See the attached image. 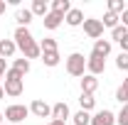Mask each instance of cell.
I'll list each match as a JSON object with an SVG mask.
<instances>
[{
  "label": "cell",
  "instance_id": "obj_1",
  "mask_svg": "<svg viewBox=\"0 0 128 125\" xmlns=\"http://www.w3.org/2000/svg\"><path fill=\"white\" fill-rule=\"evenodd\" d=\"M15 44H17V49L25 54L27 62L42 57V49H40V44L34 42V37H32V32L27 30V27H17L15 30Z\"/></svg>",
  "mask_w": 128,
  "mask_h": 125
},
{
  "label": "cell",
  "instance_id": "obj_2",
  "mask_svg": "<svg viewBox=\"0 0 128 125\" xmlns=\"http://www.w3.org/2000/svg\"><path fill=\"white\" fill-rule=\"evenodd\" d=\"M5 96H12V98H17V96L25 91V76L22 74H17L15 69H8V74H5Z\"/></svg>",
  "mask_w": 128,
  "mask_h": 125
},
{
  "label": "cell",
  "instance_id": "obj_3",
  "mask_svg": "<svg viewBox=\"0 0 128 125\" xmlns=\"http://www.w3.org/2000/svg\"><path fill=\"white\" fill-rule=\"evenodd\" d=\"M84 71H86V59H84V54H79V52L69 54V57H66V74H69V76H84Z\"/></svg>",
  "mask_w": 128,
  "mask_h": 125
},
{
  "label": "cell",
  "instance_id": "obj_4",
  "mask_svg": "<svg viewBox=\"0 0 128 125\" xmlns=\"http://www.w3.org/2000/svg\"><path fill=\"white\" fill-rule=\"evenodd\" d=\"M2 115H5V120H8L10 125H15V123L25 120V118L30 115V108H27V106H20V103H12V106H8V108H5Z\"/></svg>",
  "mask_w": 128,
  "mask_h": 125
},
{
  "label": "cell",
  "instance_id": "obj_5",
  "mask_svg": "<svg viewBox=\"0 0 128 125\" xmlns=\"http://www.w3.org/2000/svg\"><path fill=\"white\" fill-rule=\"evenodd\" d=\"M86 71H89L91 76H98V74H104V71H106V59L91 52V54H89V59H86Z\"/></svg>",
  "mask_w": 128,
  "mask_h": 125
},
{
  "label": "cell",
  "instance_id": "obj_6",
  "mask_svg": "<svg viewBox=\"0 0 128 125\" xmlns=\"http://www.w3.org/2000/svg\"><path fill=\"white\" fill-rule=\"evenodd\" d=\"M84 32L91 37V39H98L104 34V22L101 20H94V17H86L84 20Z\"/></svg>",
  "mask_w": 128,
  "mask_h": 125
},
{
  "label": "cell",
  "instance_id": "obj_7",
  "mask_svg": "<svg viewBox=\"0 0 128 125\" xmlns=\"http://www.w3.org/2000/svg\"><path fill=\"white\" fill-rule=\"evenodd\" d=\"M91 125H116V115L111 110H98L96 115H91Z\"/></svg>",
  "mask_w": 128,
  "mask_h": 125
},
{
  "label": "cell",
  "instance_id": "obj_8",
  "mask_svg": "<svg viewBox=\"0 0 128 125\" xmlns=\"http://www.w3.org/2000/svg\"><path fill=\"white\" fill-rule=\"evenodd\" d=\"M30 113H34L37 118H49L52 115V106H47L44 101H32V106H30Z\"/></svg>",
  "mask_w": 128,
  "mask_h": 125
},
{
  "label": "cell",
  "instance_id": "obj_9",
  "mask_svg": "<svg viewBox=\"0 0 128 125\" xmlns=\"http://www.w3.org/2000/svg\"><path fill=\"white\" fill-rule=\"evenodd\" d=\"M98 88V78L91 76V74H84V78H81V93H89L94 96V91Z\"/></svg>",
  "mask_w": 128,
  "mask_h": 125
},
{
  "label": "cell",
  "instance_id": "obj_10",
  "mask_svg": "<svg viewBox=\"0 0 128 125\" xmlns=\"http://www.w3.org/2000/svg\"><path fill=\"white\" fill-rule=\"evenodd\" d=\"M64 20H66L69 27H79V25H84V12H81L79 7H72V10L64 15Z\"/></svg>",
  "mask_w": 128,
  "mask_h": 125
},
{
  "label": "cell",
  "instance_id": "obj_11",
  "mask_svg": "<svg viewBox=\"0 0 128 125\" xmlns=\"http://www.w3.org/2000/svg\"><path fill=\"white\" fill-rule=\"evenodd\" d=\"M52 118H54V120H62V123L66 118H72V115H69V106H66L64 101L54 103V106H52Z\"/></svg>",
  "mask_w": 128,
  "mask_h": 125
},
{
  "label": "cell",
  "instance_id": "obj_12",
  "mask_svg": "<svg viewBox=\"0 0 128 125\" xmlns=\"http://www.w3.org/2000/svg\"><path fill=\"white\" fill-rule=\"evenodd\" d=\"M15 39H0V59H10L12 54H15Z\"/></svg>",
  "mask_w": 128,
  "mask_h": 125
},
{
  "label": "cell",
  "instance_id": "obj_13",
  "mask_svg": "<svg viewBox=\"0 0 128 125\" xmlns=\"http://www.w3.org/2000/svg\"><path fill=\"white\" fill-rule=\"evenodd\" d=\"M62 20H64V15H59V12H52V10H49V15L42 20V22H44V30H57V27L62 25Z\"/></svg>",
  "mask_w": 128,
  "mask_h": 125
},
{
  "label": "cell",
  "instance_id": "obj_14",
  "mask_svg": "<svg viewBox=\"0 0 128 125\" xmlns=\"http://www.w3.org/2000/svg\"><path fill=\"white\" fill-rule=\"evenodd\" d=\"M94 54H98V57L106 59V57L111 54V42H108V39H96L94 42Z\"/></svg>",
  "mask_w": 128,
  "mask_h": 125
},
{
  "label": "cell",
  "instance_id": "obj_15",
  "mask_svg": "<svg viewBox=\"0 0 128 125\" xmlns=\"http://www.w3.org/2000/svg\"><path fill=\"white\" fill-rule=\"evenodd\" d=\"M30 10H32V15H40L42 20L49 15V5H47V0H34Z\"/></svg>",
  "mask_w": 128,
  "mask_h": 125
},
{
  "label": "cell",
  "instance_id": "obj_16",
  "mask_svg": "<svg viewBox=\"0 0 128 125\" xmlns=\"http://www.w3.org/2000/svg\"><path fill=\"white\" fill-rule=\"evenodd\" d=\"M52 12H59V15H66L69 10H72V2L69 0H52Z\"/></svg>",
  "mask_w": 128,
  "mask_h": 125
},
{
  "label": "cell",
  "instance_id": "obj_17",
  "mask_svg": "<svg viewBox=\"0 0 128 125\" xmlns=\"http://www.w3.org/2000/svg\"><path fill=\"white\" fill-rule=\"evenodd\" d=\"M32 10H17L15 12V20H17V25H20V27H27V25H30L32 22Z\"/></svg>",
  "mask_w": 128,
  "mask_h": 125
},
{
  "label": "cell",
  "instance_id": "obj_18",
  "mask_svg": "<svg viewBox=\"0 0 128 125\" xmlns=\"http://www.w3.org/2000/svg\"><path fill=\"white\" fill-rule=\"evenodd\" d=\"M59 52H42V64L44 66H57L59 64Z\"/></svg>",
  "mask_w": 128,
  "mask_h": 125
},
{
  "label": "cell",
  "instance_id": "obj_19",
  "mask_svg": "<svg viewBox=\"0 0 128 125\" xmlns=\"http://www.w3.org/2000/svg\"><path fill=\"white\" fill-rule=\"evenodd\" d=\"M10 69H15L17 74H22V76H25V74L30 71V62H27L25 57H22V59H15V62H12V66H10Z\"/></svg>",
  "mask_w": 128,
  "mask_h": 125
},
{
  "label": "cell",
  "instance_id": "obj_20",
  "mask_svg": "<svg viewBox=\"0 0 128 125\" xmlns=\"http://www.w3.org/2000/svg\"><path fill=\"white\" fill-rule=\"evenodd\" d=\"M79 106H81V110H86V113H89V110L96 106V98H94V96H89V93H81Z\"/></svg>",
  "mask_w": 128,
  "mask_h": 125
},
{
  "label": "cell",
  "instance_id": "obj_21",
  "mask_svg": "<svg viewBox=\"0 0 128 125\" xmlns=\"http://www.w3.org/2000/svg\"><path fill=\"white\" fill-rule=\"evenodd\" d=\"M72 118H74V125H91V115H89L86 110H79V113H74Z\"/></svg>",
  "mask_w": 128,
  "mask_h": 125
},
{
  "label": "cell",
  "instance_id": "obj_22",
  "mask_svg": "<svg viewBox=\"0 0 128 125\" xmlns=\"http://www.w3.org/2000/svg\"><path fill=\"white\" fill-rule=\"evenodd\" d=\"M101 22H104V27H111V30H113V27H118V22H121V17H118V15H113V12H106Z\"/></svg>",
  "mask_w": 128,
  "mask_h": 125
},
{
  "label": "cell",
  "instance_id": "obj_23",
  "mask_svg": "<svg viewBox=\"0 0 128 125\" xmlns=\"http://www.w3.org/2000/svg\"><path fill=\"white\" fill-rule=\"evenodd\" d=\"M126 10V5H123V0H108V12L121 17V12Z\"/></svg>",
  "mask_w": 128,
  "mask_h": 125
},
{
  "label": "cell",
  "instance_id": "obj_24",
  "mask_svg": "<svg viewBox=\"0 0 128 125\" xmlns=\"http://www.w3.org/2000/svg\"><path fill=\"white\" fill-rule=\"evenodd\" d=\"M40 49H42V52H57V42H54L52 37H44V39L40 42Z\"/></svg>",
  "mask_w": 128,
  "mask_h": 125
},
{
  "label": "cell",
  "instance_id": "obj_25",
  "mask_svg": "<svg viewBox=\"0 0 128 125\" xmlns=\"http://www.w3.org/2000/svg\"><path fill=\"white\" fill-rule=\"evenodd\" d=\"M111 34H113V39H116V42H121V39L128 34V30L123 27V25H118V27H113V30H111Z\"/></svg>",
  "mask_w": 128,
  "mask_h": 125
},
{
  "label": "cell",
  "instance_id": "obj_26",
  "mask_svg": "<svg viewBox=\"0 0 128 125\" xmlns=\"http://www.w3.org/2000/svg\"><path fill=\"white\" fill-rule=\"evenodd\" d=\"M116 66H118L121 71H128V54H126V52H121V54H118V59H116Z\"/></svg>",
  "mask_w": 128,
  "mask_h": 125
},
{
  "label": "cell",
  "instance_id": "obj_27",
  "mask_svg": "<svg viewBox=\"0 0 128 125\" xmlns=\"http://www.w3.org/2000/svg\"><path fill=\"white\" fill-rule=\"evenodd\" d=\"M116 123H118V125H128V103L121 108V113L116 115Z\"/></svg>",
  "mask_w": 128,
  "mask_h": 125
},
{
  "label": "cell",
  "instance_id": "obj_28",
  "mask_svg": "<svg viewBox=\"0 0 128 125\" xmlns=\"http://www.w3.org/2000/svg\"><path fill=\"white\" fill-rule=\"evenodd\" d=\"M116 101H121V106H126V103H128V91L123 88V86L116 91Z\"/></svg>",
  "mask_w": 128,
  "mask_h": 125
},
{
  "label": "cell",
  "instance_id": "obj_29",
  "mask_svg": "<svg viewBox=\"0 0 128 125\" xmlns=\"http://www.w3.org/2000/svg\"><path fill=\"white\" fill-rule=\"evenodd\" d=\"M5 74H8V64L5 59H0V78H5Z\"/></svg>",
  "mask_w": 128,
  "mask_h": 125
},
{
  "label": "cell",
  "instance_id": "obj_30",
  "mask_svg": "<svg viewBox=\"0 0 128 125\" xmlns=\"http://www.w3.org/2000/svg\"><path fill=\"white\" fill-rule=\"evenodd\" d=\"M121 22H123V27H128V7L121 12Z\"/></svg>",
  "mask_w": 128,
  "mask_h": 125
},
{
  "label": "cell",
  "instance_id": "obj_31",
  "mask_svg": "<svg viewBox=\"0 0 128 125\" xmlns=\"http://www.w3.org/2000/svg\"><path fill=\"white\" fill-rule=\"evenodd\" d=\"M118 44H121V49H123V52L128 54V34L123 37V39H121V42H118Z\"/></svg>",
  "mask_w": 128,
  "mask_h": 125
},
{
  "label": "cell",
  "instance_id": "obj_32",
  "mask_svg": "<svg viewBox=\"0 0 128 125\" xmlns=\"http://www.w3.org/2000/svg\"><path fill=\"white\" fill-rule=\"evenodd\" d=\"M5 7H8V5H5V0H0V15L5 12Z\"/></svg>",
  "mask_w": 128,
  "mask_h": 125
},
{
  "label": "cell",
  "instance_id": "obj_33",
  "mask_svg": "<svg viewBox=\"0 0 128 125\" xmlns=\"http://www.w3.org/2000/svg\"><path fill=\"white\" fill-rule=\"evenodd\" d=\"M47 125H64L62 120H52V123H47Z\"/></svg>",
  "mask_w": 128,
  "mask_h": 125
},
{
  "label": "cell",
  "instance_id": "obj_34",
  "mask_svg": "<svg viewBox=\"0 0 128 125\" xmlns=\"http://www.w3.org/2000/svg\"><path fill=\"white\" fill-rule=\"evenodd\" d=\"M2 98H5V88L0 86V101H2Z\"/></svg>",
  "mask_w": 128,
  "mask_h": 125
},
{
  "label": "cell",
  "instance_id": "obj_35",
  "mask_svg": "<svg viewBox=\"0 0 128 125\" xmlns=\"http://www.w3.org/2000/svg\"><path fill=\"white\" fill-rule=\"evenodd\" d=\"M123 88H126V91H128V76L123 78Z\"/></svg>",
  "mask_w": 128,
  "mask_h": 125
},
{
  "label": "cell",
  "instance_id": "obj_36",
  "mask_svg": "<svg viewBox=\"0 0 128 125\" xmlns=\"http://www.w3.org/2000/svg\"><path fill=\"white\" fill-rule=\"evenodd\" d=\"M2 118H5V115H2V113H0V125H5V123H2Z\"/></svg>",
  "mask_w": 128,
  "mask_h": 125
},
{
  "label": "cell",
  "instance_id": "obj_37",
  "mask_svg": "<svg viewBox=\"0 0 128 125\" xmlns=\"http://www.w3.org/2000/svg\"><path fill=\"white\" fill-rule=\"evenodd\" d=\"M8 125H10V123H8Z\"/></svg>",
  "mask_w": 128,
  "mask_h": 125
}]
</instances>
